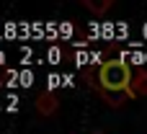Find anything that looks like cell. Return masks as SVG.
<instances>
[{
  "mask_svg": "<svg viewBox=\"0 0 147 134\" xmlns=\"http://www.w3.org/2000/svg\"><path fill=\"white\" fill-rule=\"evenodd\" d=\"M111 5H114L111 0H101V3H96V0H85V8H90V10H93V13H98V15H101V13H106Z\"/></svg>",
  "mask_w": 147,
  "mask_h": 134,
  "instance_id": "277c9868",
  "label": "cell"
},
{
  "mask_svg": "<svg viewBox=\"0 0 147 134\" xmlns=\"http://www.w3.org/2000/svg\"><path fill=\"white\" fill-rule=\"evenodd\" d=\"M36 111L41 114V116H54L57 111H59V98H57V93H52V90H44L39 98H36Z\"/></svg>",
  "mask_w": 147,
  "mask_h": 134,
  "instance_id": "7a4b0ae2",
  "label": "cell"
},
{
  "mask_svg": "<svg viewBox=\"0 0 147 134\" xmlns=\"http://www.w3.org/2000/svg\"><path fill=\"white\" fill-rule=\"evenodd\" d=\"M134 70L129 67V62L124 59H106L90 70L83 72V80H88V85L114 108L129 103V83H132Z\"/></svg>",
  "mask_w": 147,
  "mask_h": 134,
  "instance_id": "6da1fadb",
  "label": "cell"
},
{
  "mask_svg": "<svg viewBox=\"0 0 147 134\" xmlns=\"http://www.w3.org/2000/svg\"><path fill=\"white\" fill-rule=\"evenodd\" d=\"M96 134H103V132H96Z\"/></svg>",
  "mask_w": 147,
  "mask_h": 134,
  "instance_id": "5b68a950",
  "label": "cell"
},
{
  "mask_svg": "<svg viewBox=\"0 0 147 134\" xmlns=\"http://www.w3.org/2000/svg\"><path fill=\"white\" fill-rule=\"evenodd\" d=\"M147 96V70H134L129 83V98H145Z\"/></svg>",
  "mask_w": 147,
  "mask_h": 134,
  "instance_id": "3957f363",
  "label": "cell"
}]
</instances>
